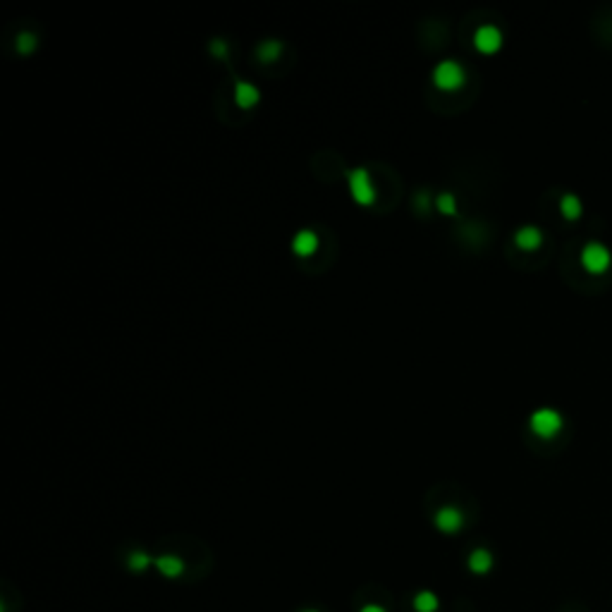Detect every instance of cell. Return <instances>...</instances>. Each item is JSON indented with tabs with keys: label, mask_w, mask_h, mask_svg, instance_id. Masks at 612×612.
Listing matches in <instances>:
<instances>
[{
	"label": "cell",
	"mask_w": 612,
	"mask_h": 612,
	"mask_svg": "<svg viewBox=\"0 0 612 612\" xmlns=\"http://www.w3.org/2000/svg\"><path fill=\"white\" fill-rule=\"evenodd\" d=\"M582 266L591 276H603L612 266V251L603 242H595V240L589 242V245L582 249Z\"/></svg>",
	"instance_id": "cell-1"
},
{
	"label": "cell",
	"mask_w": 612,
	"mask_h": 612,
	"mask_svg": "<svg viewBox=\"0 0 612 612\" xmlns=\"http://www.w3.org/2000/svg\"><path fill=\"white\" fill-rule=\"evenodd\" d=\"M528 423H531V430L538 435V438H555V435L562 430L564 426V419L560 412H555V409L551 407H543L538 409V412L531 414V419H528Z\"/></svg>",
	"instance_id": "cell-2"
},
{
	"label": "cell",
	"mask_w": 612,
	"mask_h": 612,
	"mask_svg": "<svg viewBox=\"0 0 612 612\" xmlns=\"http://www.w3.org/2000/svg\"><path fill=\"white\" fill-rule=\"evenodd\" d=\"M433 82L438 89L443 91H455L459 86H464L466 75H464V67L455 60H443L440 65H435L433 70Z\"/></svg>",
	"instance_id": "cell-3"
},
{
	"label": "cell",
	"mask_w": 612,
	"mask_h": 612,
	"mask_svg": "<svg viewBox=\"0 0 612 612\" xmlns=\"http://www.w3.org/2000/svg\"><path fill=\"white\" fill-rule=\"evenodd\" d=\"M350 191L361 206L373 204V199H376V187H373L366 170H361V168L350 173Z\"/></svg>",
	"instance_id": "cell-4"
},
{
	"label": "cell",
	"mask_w": 612,
	"mask_h": 612,
	"mask_svg": "<svg viewBox=\"0 0 612 612\" xmlns=\"http://www.w3.org/2000/svg\"><path fill=\"white\" fill-rule=\"evenodd\" d=\"M474 44L481 53H488V55L495 53V50H500V46H502V31L497 27H493V24L479 27L474 34Z\"/></svg>",
	"instance_id": "cell-5"
},
{
	"label": "cell",
	"mask_w": 612,
	"mask_h": 612,
	"mask_svg": "<svg viewBox=\"0 0 612 612\" xmlns=\"http://www.w3.org/2000/svg\"><path fill=\"white\" fill-rule=\"evenodd\" d=\"M435 526L443 533H457L461 526H464V515L457 510V507H440L435 512Z\"/></svg>",
	"instance_id": "cell-6"
},
{
	"label": "cell",
	"mask_w": 612,
	"mask_h": 612,
	"mask_svg": "<svg viewBox=\"0 0 612 612\" xmlns=\"http://www.w3.org/2000/svg\"><path fill=\"white\" fill-rule=\"evenodd\" d=\"M515 242H517V247H519L522 251H536V249L543 245L541 227H536V225L519 227V230H517V235H515Z\"/></svg>",
	"instance_id": "cell-7"
},
{
	"label": "cell",
	"mask_w": 612,
	"mask_h": 612,
	"mask_svg": "<svg viewBox=\"0 0 612 612\" xmlns=\"http://www.w3.org/2000/svg\"><path fill=\"white\" fill-rule=\"evenodd\" d=\"M316 249H318V237H316V232L302 230V232H297V235H294L292 251L297 254V256H311Z\"/></svg>",
	"instance_id": "cell-8"
},
{
	"label": "cell",
	"mask_w": 612,
	"mask_h": 612,
	"mask_svg": "<svg viewBox=\"0 0 612 612\" xmlns=\"http://www.w3.org/2000/svg\"><path fill=\"white\" fill-rule=\"evenodd\" d=\"M155 569H158L163 577H180L184 569V562L178 557V555H160V557H155Z\"/></svg>",
	"instance_id": "cell-9"
},
{
	"label": "cell",
	"mask_w": 612,
	"mask_h": 612,
	"mask_svg": "<svg viewBox=\"0 0 612 612\" xmlns=\"http://www.w3.org/2000/svg\"><path fill=\"white\" fill-rule=\"evenodd\" d=\"M258 96H261V93H258V89L254 84H247V82H237V86H235V101H237V106H240V108L256 106Z\"/></svg>",
	"instance_id": "cell-10"
},
{
	"label": "cell",
	"mask_w": 612,
	"mask_h": 612,
	"mask_svg": "<svg viewBox=\"0 0 612 612\" xmlns=\"http://www.w3.org/2000/svg\"><path fill=\"white\" fill-rule=\"evenodd\" d=\"M469 569L474 574H486L493 569V555L486 551V548H476L474 553L469 555Z\"/></svg>",
	"instance_id": "cell-11"
},
{
	"label": "cell",
	"mask_w": 612,
	"mask_h": 612,
	"mask_svg": "<svg viewBox=\"0 0 612 612\" xmlns=\"http://www.w3.org/2000/svg\"><path fill=\"white\" fill-rule=\"evenodd\" d=\"M582 211H584V204L577 194H564L562 199H560V213H562V218H567V220H577V218L582 216Z\"/></svg>",
	"instance_id": "cell-12"
},
{
	"label": "cell",
	"mask_w": 612,
	"mask_h": 612,
	"mask_svg": "<svg viewBox=\"0 0 612 612\" xmlns=\"http://www.w3.org/2000/svg\"><path fill=\"white\" fill-rule=\"evenodd\" d=\"M414 610L417 612H435L438 610V598H435L430 591H421V593H417V598H414Z\"/></svg>",
	"instance_id": "cell-13"
},
{
	"label": "cell",
	"mask_w": 612,
	"mask_h": 612,
	"mask_svg": "<svg viewBox=\"0 0 612 612\" xmlns=\"http://www.w3.org/2000/svg\"><path fill=\"white\" fill-rule=\"evenodd\" d=\"M280 50H283V46L278 44V41L268 39L263 41L261 46H258V58H261L263 62H273L280 58Z\"/></svg>",
	"instance_id": "cell-14"
},
{
	"label": "cell",
	"mask_w": 612,
	"mask_h": 612,
	"mask_svg": "<svg viewBox=\"0 0 612 612\" xmlns=\"http://www.w3.org/2000/svg\"><path fill=\"white\" fill-rule=\"evenodd\" d=\"M127 564H129V569H132V572H144V569H149V564H155V562L151 560V555H149V553L134 551L132 555H129Z\"/></svg>",
	"instance_id": "cell-15"
},
{
	"label": "cell",
	"mask_w": 612,
	"mask_h": 612,
	"mask_svg": "<svg viewBox=\"0 0 612 612\" xmlns=\"http://www.w3.org/2000/svg\"><path fill=\"white\" fill-rule=\"evenodd\" d=\"M435 206H438V211L445 216H455V211H457V201H455V196L450 194V191H443V194L435 199Z\"/></svg>",
	"instance_id": "cell-16"
},
{
	"label": "cell",
	"mask_w": 612,
	"mask_h": 612,
	"mask_svg": "<svg viewBox=\"0 0 612 612\" xmlns=\"http://www.w3.org/2000/svg\"><path fill=\"white\" fill-rule=\"evenodd\" d=\"M36 48V36L34 34H29V31H24V34H19V39H17V50L19 53H31V50Z\"/></svg>",
	"instance_id": "cell-17"
},
{
	"label": "cell",
	"mask_w": 612,
	"mask_h": 612,
	"mask_svg": "<svg viewBox=\"0 0 612 612\" xmlns=\"http://www.w3.org/2000/svg\"><path fill=\"white\" fill-rule=\"evenodd\" d=\"M211 53H213L216 58H225V53H227L225 41H222V39H213V41H211Z\"/></svg>",
	"instance_id": "cell-18"
},
{
	"label": "cell",
	"mask_w": 612,
	"mask_h": 612,
	"mask_svg": "<svg viewBox=\"0 0 612 612\" xmlns=\"http://www.w3.org/2000/svg\"><path fill=\"white\" fill-rule=\"evenodd\" d=\"M417 206L421 211H428V191H421V194L417 196Z\"/></svg>",
	"instance_id": "cell-19"
},
{
	"label": "cell",
	"mask_w": 612,
	"mask_h": 612,
	"mask_svg": "<svg viewBox=\"0 0 612 612\" xmlns=\"http://www.w3.org/2000/svg\"><path fill=\"white\" fill-rule=\"evenodd\" d=\"M359 612H385V610H383L381 605H364Z\"/></svg>",
	"instance_id": "cell-20"
},
{
	"label": "cell",
	"mask_w": 612,
	"mask_h": 612,
	"mask_svg": "<svg viewBox=\"0 0 612 612\" xmlns=\"http://www.w3.org/2000/svg\"><path fill=\"white\" fill-rule=\"evenodd\" d=\"M302 612H316V610H302Z\"/></svg>",
	"instance_id": "cell-21"
}]
</instances>
